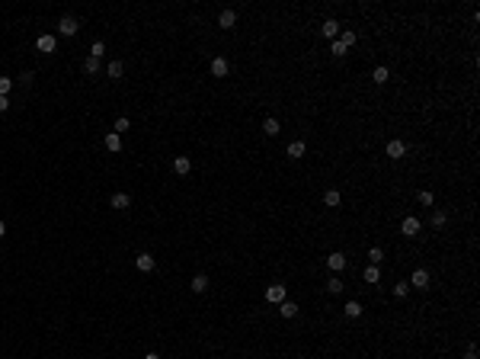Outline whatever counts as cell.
Segmentation results:
<instances>
[{"label": "cell", "instance_id": "obj_17", "mask_svg": "<svg viewBox=\"0 0 480 359\" xmlns=\"http://www.w3.org/2000/svg\"><path fill=\"white\" fill-rule=\"evenodd\" d=\"M263 132H266L269 138H275L279 132H282V125H279V119H266V122H263Z\"/></svg>", "mask_w": 480, "mask_h": 359}, {"label": "cell", "instance_id": "obj_28", "mask_svg": "<svg viewBox=\"0 0 480 359\" xmlns=\"http://www.w3.org/2000/svg\"><path fill=\"white\" fill-rule=\"evenodd\" d=\"M84 71H87V74H99V61H96V58H87V61H84Z\"/></svg>", "mask_w": 480, "mask_h": 359}, {"label": "cell", "instance_id": "obj_18", "mask_svg": "<svg viewBox=\"0 0 480 359\" xmlns=\"http://www.w3.org/2000/svg\"><path fill=\"white\" fill-rule=\"evenodd\" d=\"M279 311H282V318H295V314H298V305H295V302H288V298H285L282 305H279Z\"/></svg>", "mask_w": 480, "mask_h": 359}, {"label": "cell", "instance_id": "obj_9", "mask_svg": "<svg viewBox=\"0 0 480 359\" xmlns=\"http://www.w3.org/2000/svg\"><path fill=\"white\" fill-rule=\"evenodd\" d=\"M218 26H221V29H234V26H237V13H234V10H221Z\"/></svg>", "mask_w": 480, "mask_h": 359}, {"label": "cell", "instance_id": "obj_4", "mask_svg": "<svg viewBox=\"0 0 480 359\" xmlns=\"http://www.w3.org/2000/svg\"><path fill=\"white\" fill-rule=\"evenodd\" d=\"M384 151H388V157H391V161H400V157L407 154V145L394 138V141H388V148H384Z\"/></svg>", "mask_w": 480, "mask_h": 359}, {"label": "cell", "instance_id": "obj_36", "mask_svg": "<svg viewBox=\"0 0 480 359\" xmlns=\"http://www.w3.org/2000/svg\"><path fill=\"white\" fill-rule=\"evenodd\" d=\"M10 109V96H0V113H7Z\"/></svg>", "mask_w": 480, "mask_h": 359}, {"label": "cell", "instance_id": "obj_13", "mask_svg": "<svg viewBox=\"0 0 480 359\" xmlns=\"http://www.w3.org/2000/svg\"><path fill=\"white\" fill-rule=\"evenodd\" d=\"M228 71H231L228 58H214V61H212V74L214 77H228Z\"/></svg>", "mask_w": 480, "mask_h": 359}, {"label": "cell", "instance_id": "obj_8", "mask_svg": "<svg viewBox=\"0 0 480 359\" xmlns=\"http://www.w3.org/2000/svg\"><path fill=\"white\" fill-rule=\"evenodd\" d=\"M135 266L141 269V273H154V257H151V253H138V257H135Z\"/></svg>", "mask_w": 480, "mask_h": 359}, {"label": "cell", "instance_id": "obj_10", "mask_svg": "<svg viewBox=\"0 0 480 359\" xmlns=\"http://www.w3.org/2000/svg\"><path fill=\"white\" fill-rule=\"evenodd\" d=\"M103 145H106V151H122V135H115V132H109L106 138H103Z\"/></svg>", "mask_w": 480, "mask_h": 359}, {"label": "cell", "instance_id": "obj_24", "mask_svg": "<svg viewBox=\"0 0 480 359\" xmlns=\"http://www.w3.org/2000/svg\"><path fill=\"white\" fill-rule=\"evenodd\" d=\"M339 42H343L346 48H352V45L358 42V36H356V32H339Z\"/></svg>", "mask_w": 480, "mask_h": 359}, {"label": "cell", "instance_id": "obj_2", "mask_svg": "<svg viewBox=\"0 0 480 359\" xmlns=\"http://www.w3.org/2000/svg\"><path fill=\"white\" fill-rule=\"evenodd\" d=\"M36 48H38L42 55H52L54 48H58V38H54V36H38V38H36Z\"/></svg>", "mask_w": 480, "mask_h": 359}, {"label": "cell", "instance_id": "obj_26", "mask_svg": "<svg viewBox=\"0 0 480 359\" xmlns=\"http://www.w3.org/2000/svg\"><path fill=\"white\" fill-rule=\"evenodd\" d=\"M445 222H448L445 212H432V228H445Z\"/></svg>", "mask_w": 480, "mask_h": 359}, {"label": "cell", "instance_id": "obj_11", "mask_svg": "<svg viewBox=\"0 0 480 359\" xmlns=\"http://www.w3.org/2000/svg\"><path fill=\"white\" fill-rule=\"evenodd\" d=\"M304 154H307V145H304V141H291V145H288V157H291V161H301Z\"/></svg>", "mask_w": 480, "mask_h": 359}, {"label": "cell", "instance_id": "obj_23", "mask_svg": "<svg viewBox=\"0 0 480 359\" xmlns=\"http://www.w3.org/2000/svg\"><path fill=\"white\" fill-rule=\"evenodd\" d=\"M368 260H372V266H378V263L384 260V250L381 247H372V250H368Z\"/></svg>", "mask_w": 480, "mask_h": 359}, {"label": "cell", "instance_id": "obj_34", "mask_svg": "<svg viewBox=\"0 0 480 359\" xmlns=\"http://www.w3.org/2000/svg\"><path fill=\"white\" fill-rule=\"evenodd\" d=\"M407 292H410V283H397V285H394V295H397V298H404Z\"/></svg>", "mask_w": 480, "mask_h": 359}, {"label": "cell", "instance_id": "obj_22", "mask_svg": "<svg viewBox=\"0 0 480 359\" xmlns=\"http://www.w3.org/2000/svg\"><path fill=\"white\" fill-rule=\"evenodd\" d=\"M131 125H128V119H125V115H119V119H115V125H112V132L115 135H122V132H128Z\"/></svg>", "mask_w": 480, "mask_h": 359}, {"label": "cell", "instance_id": "obj_27", "mask_svg": "<svg viewBox=\"0 0 480 359\" xmlns=\"http://www.w3.org/2000/svg\"><path fill=\"white\" fill-rule=\"evenodd\" d=\"M327 292H330V295H339V292H343V283H339V279L333 276V279L327 283Z\"/></svg>", "mask_w": 480, "mask_h": 359}, {"label": "cell", "instance_id": "obj_32", "mask_svg": "<svg viewBox=\"0 0 480 359\" xmlns=\"http://www.w3.org/2000/svg\"><path fill=\"white\" fill-rule=\"evenodd\" d=\"M378 279H381L378 266H368V269H365V283H378Z\"/></svg>", "mask_w": 480, "mask_h": 359}, {"label": "cell", "instance_id": "obj_20", "mask_svg": "<svg viewBox=\"0 0 480 359\" xmlns=\"http://www.w3.org/2000/svg\"><path fill=\"white\" fill-rule=\"evenodd\" d=\"M192 292H198V295H202V292H205L208 289V279H205V276H196V279H192Z\"/></svg>", "mask_w": 480, "mask_h": 359}, {"label": "cell", "instance_id": "obj_37", "mask_svg": "<svg viewBox=\"0 0 480 359\" xmlns=\"http://www.w3.org/2000/svg\"><path fill=\"white\" fill-rule=\"evenodd\" d=\"M3 234H7V225H3V222H0V237H3Z\"/></svg>", "mask_w": 480, "mask_h": 359}, {"label": "cell", "instance_id": "obj_5", "mask_svg": "<svg viewBox=\"0 0 480 359\" xmlns=\"http://www.w3.org/2000/svg\"><path fill=\"white\" fill-rule=\"evenodd\" d=\"M109 206H112L115 212H125V208L131 206V196H128V192H115V196L109 199Z\"/></svg>", "mask_w": 480, "mask_h": 359}, {"label": "cell", "instance_id": "obj_19", "mask_svg": "<svg viewBox=\"0 0 480 359\" xmlns=\"http://www.w3.org/2000/svg\"><path fill=\"white\" fill-rule=\"evenodd\" d=\"M323 206L336 208V206H339V192H336V189H327V192H323Z\"/></svg>", "mask_w": 480, "mask_h": 359}, {"label": "cell", "instance_id": "obj_29", "mask_svg": "<svg viewBox=\"0 0 480 359\" xmlns=\"http://www.w3.org/2000/svg\"><path fill=\"white\" fill-rule=\"evenodd\" d=\"M330 52H333V55H336V58H343V55H346V52H349V48H346V45H343V42H339V38H333V48H330Z\"/></svg>", "mask_w": 480, "mask_h": 359}, {"label": "cell", "instance_id": "obj_31", "mask_svg": "<svg viewBox=\"0 0 480 359\" xmlns=\"http://www.w3.org/2000/svg\"><path fill=\"white\" fill-rule=\"evenodd\" d=\"M103 52H106V45H103V42H93V48H90V58H103Z\"/></svg>", "mask_w": 480, "mask_h": 359}, {"label": "cell", "instance_id": "obj_15", "mask_svg": "<svg viewBox=\"0 0 480 359\" xmlns=\"http://www.w3.org/2000/svg\"><path fill=\"white\" fill-rule=\"evenodd\" d=\"M106 74L112 77V80H122V74H125V61H109Z\"/></svg>", "mask_w": 480, "mask_h": 359}, {"label": "cell", "instance_id": "obj_38", "mask_svg": "<svg viewBox=\"0 0 480 359\" xmlns=\"http://www.w3.org/2000/svg\"><path fill=\"white\" fill-rule=\"evenodd\" d=\"M144 359H160V356H157V353H147V356H144Z\"/></svg>", "mask_w": 480, "mask_h": 359}, {"label": "cell", "instance_id": "obj_25", "mask_svg": "<svg viewBox=\"0 0 480 359\" xmlns=\"http://www.w3.org/2000/svg\"><path fill=\"white\" fill-rule=\"evenodd\" d=\"M388 77H391V71H388V68H374V74H372V80H374V84H384V80H388Z\"/></svg>", "mask_w": 480, "mask_h": 359}, {"label": "cell", "instance_id": "obj_6", "mask_svg": "<svg viewBox=\"0 0 480 359\" xmlns=\"http://www.w3.org/2000/svg\"><path fill=\"white\" fill-rule=\"evenodd\" d=\"M410 285L413 289H429V269H416L410 276Z\"/></svg>", "mask_w": 480, "mask_h": 359}, {"label": "cell", "instance_id": "obj_30", "mask_svg": "<svg viewBox=\"0 0 480 359\" xmlns=\"http://www.w3.org/2000/svg\"><path fill=\"white\" fill-rule=\"evenodd\" d=\"M419 206H432V202H435V196H432V192H429V189H423V192H419Z\"/></svg>", "mask_w": 480, "mask_h": 359}, {"label": "cell", "instance_id": "obj_33", "mask_svg": "<svg viewBox=\"0 0 480 359\" xmlns=\"http://www.w3.org/2000/svg\"><path fill=\"white\" fill-rule=\"evenodd\" d=\"M10 90H13V80H10V77H0V96H7Z\"/></svg>", "mask_w": 480, "mask_h": 359}, {"label": "cell", "instance_id": "obj_35", "mask_svg": "<svg viewBox=\"0 0 480 359\" xmlns=\"http://www.w3.org/2000/svg\"><path fill=\"white\" fill-rule=\"evenodd\" d=\"M464 359H477V346H474V343H471V346H467V353H464Z\"/></svg>", "mask_w": 480, "mask_h": 359}, {"label": "cell", "instance_id": "obj_3", "mask_svg": "<svg viewBox=\"0 0 480 359\" xmlns=\"http://www.w3.org/2000/svg\"><path fill=\"white\" fill-rule=\"evenodd\" d=\"M77 29H80V23H77L74 16H61V23H58V32H61V36H77Z\"/></svg>", "mask_w": 480, "mask_h": 359}, {"label": "cell", "instance_id": "obj_7", "mask_svg": "<svg viewBox=\"0 0 480 359\" xmlns=\"http://www.w3.org/2000/svg\"><path fill=\"white\" fill-rule=\"evenodd\" d=\"M400 231H404L407 237H416V234H419V218L407 215V218H404V225H400Z\"/></svg>", "mask_w": 480, "mask_h": 359}, {"label": "cell", "instance_id": "obj_16", "mask_svg": "<svg viewBox=\"0 0 480 359\" xmlns=\"http://www.w3.org/2000/svg\"><path fill=\"white\" fill-rule=\"evenodd\" d=\"M320 32H323L327 38H336V36H339V23H336V19H327V23L320 26Z\"/></svg>", "mask_w": 480, "mask_h": 359}, {"label": "cell", "instance_id": "obj_12", "mask_svg": "<svg viewBox=\"0 0 480 359\" xmlns=\"http://www.w3.org/2000/svg\"><path fill=\"white\" fill-rule=\"evenodd\" d=\"M173 170H176V173H179V176H186V173H189V170H192V161H189V157H186V154H179V157H176V161H173Z\"/></svg>", "mask_w": 480, "mask_h": 359}, {"label": "cell", "instance_id": "obj_21", "mask_svg": "<svg viewBox=\"0 0 480 359\" xmlns=\"http://www.w3.org/2000/svg\"><path fill=\"white\" fill-rule=\"evenodd\" d=\"M346 318H358V314H362V305H358V302H346Z\"/></svg>", "mask_w": 480, "mask_h": 359}, {"label": "cell", "instance_id": "obj_1", "mask_svg": "<svg viewBox=\"0 0 480 359\" xmlns=\"http://www.w3.org/2000/svg\"><path fill=\"white\" fill-rule=\"evenodd\" d=\"M266 302H272V305H282L285 302V285L282 283H272L266 289Z\"/></svg>", "mask_w": 480, "mask_h": 359}, {"label": "cell", "instance_id": "obj_14", "mask_svg": "<svg viewBox=\"0 0 480 359\" xmlns=\"http://www.w3.org/2000/svg\"><path fill=\"white\" fill-rule=\"evenodd\" d=\"M327 266H330V273H339V269L346 266V257H343V253H330V257H327Z\"/></svg>", "mask_w": 480, "mask_h": 359}]
</instances>
